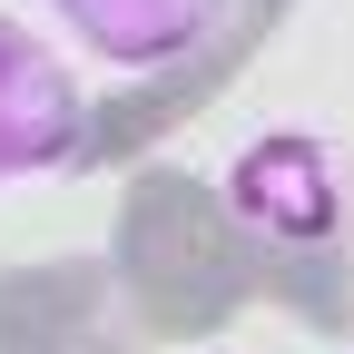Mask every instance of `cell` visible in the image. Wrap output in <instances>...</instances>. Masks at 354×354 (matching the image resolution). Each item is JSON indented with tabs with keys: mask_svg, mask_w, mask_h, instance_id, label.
Segmentation results:
<instances>
[{
	"mask_svg": "<svg viewBox=\"0 0 354 354\" xmlns=\"http://www.w3.org/2000/svg\"><path fill=\"white\" fill-rule=\"evenodd\" d=\"M227 207L246 216L256 236H286V246H325L335 227H344V158L325 148V138H256V148H236V167H227Z\"/></svg>",
	"mask_w": 354,
	"mask_h": 354,
	"instance_id": "cell-1",
	"label": "cell"
},
{
	"mask_svg": "<svg viewBox=\"0 0 354 354\" xmlns=\"http://www.w3.org/2000/svg\"><path fill=\"white\" fill-rule=\"evenodd\" d=\"M79 128H88V109H79V79L59 69V50L30 39L20 20H0V187L69 167Z\"/></svg>",
	"mask_w": 354,
	"mask_h": 354,
	"instance_id": "cell-2",
	"label": "cell"
},
{
	"mask_svg": "<svg viewBox=\"0 0 354 354\" xmlns=\"http://www.w3.org/2000/svg\"><path fill=\"white\" fill-rule=\"evenodd\" d=\"M109 69H167L227 30V0H50Z\"/></svg>",
	"mask_w": 354,
	"mask_h": 354,
	"instance_id": "cell-3",
	"label": "cell"
}]
</instances>
